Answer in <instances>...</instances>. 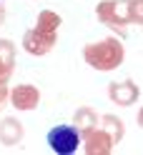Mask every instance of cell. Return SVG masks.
<instances>
[{"mask_svg": "<svg viewBox=\"0 0 143 155\" xmlns=\"http://www.w3.org/2000/svg\"><path fill=\"white\" fill-rule=\"evenodd\" d=\"M48 143L50 148L58 153V155H70L78 150V143H80V135L73 125H55V128L48 133Z\"/></svg>", "mask_w": 143, "mask_h": 155, "instance_id": "obj_1", "label": "cell"}]
</instances>
